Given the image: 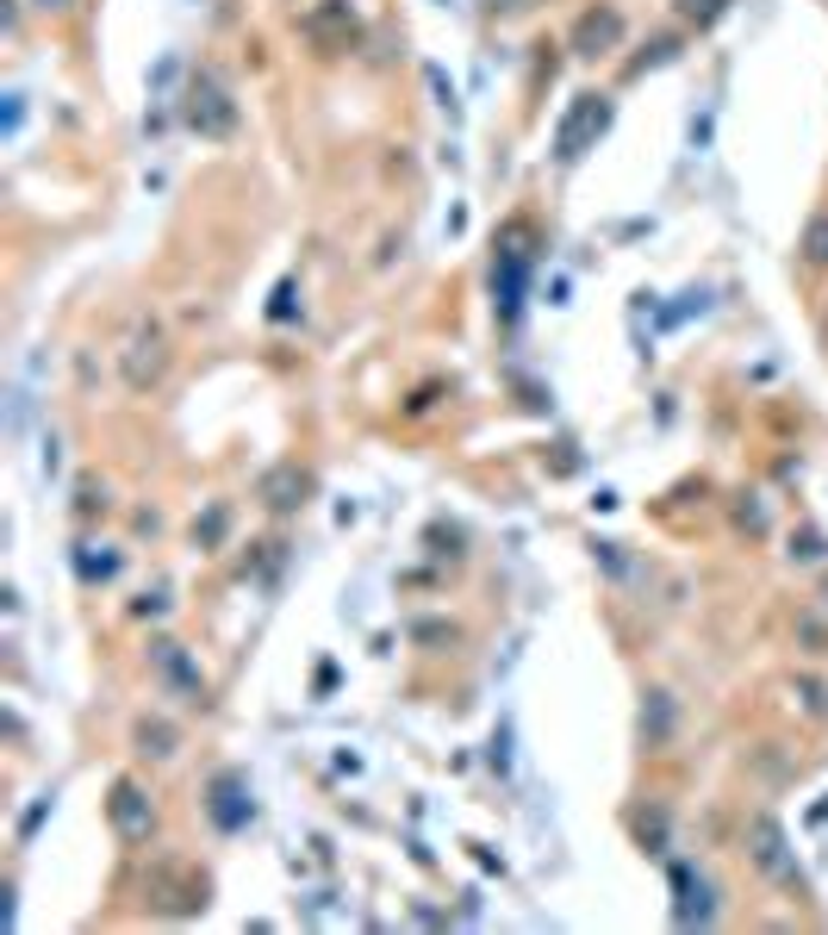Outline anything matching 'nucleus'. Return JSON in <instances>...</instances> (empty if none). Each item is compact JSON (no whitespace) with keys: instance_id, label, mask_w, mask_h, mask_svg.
Returning a JSON list of instances; mask_svg holds the SVG:
<instances>
[{"instance_id":"f257e3e1","label":"nucleus","mask_w":828,"mask_h":935,"mask_svg":"<svg viewBox=\"0 0 828 935\" xmlns=\"http://www.w3.org/2000/svg\"><path fill=\"white\" fill-rule=\"evenodd\" d=\"M150 674H157V686L174 698V705H193V712H206V705H212V686H206L200 662H193L181 643H169V636H157V643H150Z\"/></svg>"},{"instance_id":"f03ea898","label":"nucleus","mask_w":828,"mask_h":935,"mask_svg":"<svg viewBox=\"0 0 828 935\" xmlns=\"http://www.w3.org/2000/svg\"><path fill=\"white\" fill-rule=\"evenodd\" d=\"M169 362H174V349H169V331L162 325H131V337H126V349H119V375H126V387L131 394H150V387L169 375Z\"/></svg>"},{"instance_id":"7ed1b4c3","label":"nucleus","mask_w":828,"mask_h":935,"mask_svg":"<svg viewBox=\"0 0 828 935\" xmlns=\"http://www.w3.org/2000/svg\"><path fill=\"white\" fill-rule=\"evenodd\" d=\"M181 112H188V126L200 131V138H231L237 131V100H231V88H225L219 69H200V76L188 81Z\"/></svg>"},{"instance_id":"20e7f679","label":"nucleus","mask_w":828,"mask_h":935,"mask_svg":"<svg viewBox=\"0 0 828 935\" xmlns=\"http://www.w3.org/2000/svg\"><path fill=\"white\" fill-rule=\"evenodd\" d=\"M605 126H610V100H605V95H573L567 119L555 126V157H561V162H579V157H586V143H592Z\"/></svg>"},{"instance_id":"39448f33","label":"nucleus","mask_w":828,"mask_h":935,"mask_svg":"<svg viewBox=\"0 0 828 935\" xmlns=\"http://www.w3.org/2000/svg\"><path fill=\"white\" fill-rule=\"evenodd\" d=\"M748 861L766 873V879H779V886H804V873H797V855L785 848L779 817H766V810L748 824Z\"/></svg>"},{"instance_id":"423d86ee","label":"nucleus","mask_w":828,"mask_h":935,"mask_svg":"<svg viewBox=\"0 0 828 935\" xmlns=\"http://www.w3.org/2000/svg\"><path fill=\"white\" fill-rule=\"evenodd\" d=\"M107 817H112V836L119 842H150V829H157V805H150V793H143L138 779H112Z\"/></svg>"},{"instance_id":"0eeeda50","label":"nucleus","mask_w":828,"mask_h":935,"mask_svg":"<svg viewBox=\"0 0 828 935\" xmlns=\"http://www.w3.org/2000/svg\"><path fill=\"white\" fill-rule=\"evenodd\" d=\"M523 281H530V250H523V225H511V231H505V250H499V269H492V287H499L505 312H517Z\"/></svg>"},{"instance_id":"6e6552de","label":"nucleus","mask_w":828,"mask_h":935,"mask_svg":"<svg viewBox=\"0 0 828 935\" xmlns=\"http://www.w3.org/2000/svg\"><path fill=\"white\" fill-rule=\"evenodd\" d=\"M624 44V13L617 7H586L573 26V50L579 57H605V50Z\"/></svg>"},{"instance_id":"1a4fd4ad","label":"nucleus","mask_w":828,"mask_h":935,"mask_svg":"<svg viewBox=\"0 0 828 935\" xmlns=\"http://www.w3.org/2000/svg\"><path fill=\"white\" fill-rule=\"evenodd\" d=\"M306 493H312V475H306L299 461H281V468H268L262 475V506L268 511H299L306 506Z\"/></svg>"},{"instance_id":"9d476101","label":"nucleus","mask_w":828,"mask_h":935,"mask_svg":"<svg viewBox=\"0 0 828 935\" xmlns=\"http://www.w3.org/2000/svg\"><path fill=\"white\" fill-rule=\"evenodd\" d=\"M212 817H219V829H243V824H250L243 774H219V779H212Z\"/></svg>"},{"instance_id":"9b49d317","label":"nucleus","mask_w":828,"mask_h":935,"mask_svg":"<svg viewBox=\"0 0 828 935\" xmlns=\"http://www.w3.org/2000/svg\"><path fill=\"white\" fill-rule=\"evenodd\" d=\"M138 755L143 762H174V755H181V729L162 724V717H143L138 724Z\"/></svg>"},{"instance_id":"f8f14e48","label":"nucleus","mask_w":828,"mask_h":935,"mask_svg":"<svg viewBox=\"0 0 828 935\" xmlns=\"http://www.w3.org/2000/svg\"><path fill=\"white\" fill-rule=\"evenodd\" d=\"M667 729H672V698L648 693V705H641V736H648V743H667Z\"/></svg>"},{"instance_id":"ddd939ff","label":"nucleus","mask_w":828,"mask_h":935,"mask_svg":"<svg viewBox=\"0 0 828 935\" xmlns=\"http://www.w3.org/2000/svg\"><path fill=\"white\" fill-rule=\"evenodd\" d=\"M76 574L94 587V580H112L119 574V555H94V543H81V555H76Z\"/></svg>"},{"instance_id":"4468645a","label":"nucleus","mask_w":828,"mask_h":935,"mask_svg":"<svg viewBox=\"0 0 828 935\" xmlns=\"http://www.w3.org/2000/svg\"><path fill=\"white\" fill-rule=\"evenodd\" d=\"M672 7H679L686 26H717V19L729 13V0H672Z\"/></svg>"},{"instance_id":"2eb2a0df","label":"nucleus","mask_w":828,"mask_h":935,"mask_svg":"<svg viewBox=\"0 0 828 935\" xmlns=\"http://www.w3.org/2000/svg\"><path fill=\"white\" fill-rule=\"evenodd\" d=\"M804 256H810L816 269H828V212H816V219L804 225Z\"/></svg>"},{"instance_id":"dca6fc26","label":"nucleus","mask_w":828,"mask_h":935,"mask_svg":"<svg viewBox=\"0 0 828 935\" xmlns=\"http://www.w3.org/2000/svg\"><path fill=\"white\" fill-rule=\"evenodd\" d=\"M225 524H231V518H225V506H212V511H206V524H193V543H200V549H212V543L225 537Z\"/></svg>"},{"instance_id":"f3484780","label":"nucleus","mask_w":828,"mask_h":935,"mask_svg":"<svg viewBox=\"0 0 828 935\" xmlns=\"http://www.w3.org/2000/svg\"><path fill=\"white\" fill-rule=\"evenodd\" d=\"M81 518H94V511H107V487L100 480H81V499H76Z\"/></svg>"},{"instance_id":"a211bd4d","label":"nucleus","mask_w":828,"mask_h":935,"mask_svg":"<svg viewBox=\"0 0 828 935\" xmlns=\"http://www.w3.org/2000/svg\"><path fill=\"white\" fill-rule=\"evenodd\" d=\"M50 805H57V798L44 793V798H38L32 810H26V817H19V842H32V836H38V824H44V817H50Z\"/></svg>"},{"instance_id":"6ab92c4d","label":"nucleus","mask_w":828,"mask_h":935,"mask_svg":"<svg viewBox=\"0 0 828 935\" xmlns=\"http://www.w3.org/2000/svg\"><path fill=\"white\" fill-rule=\"evenodd\" d=\"M791 555H797V561H816V555H822V537H810V530L791 537Z\"/></svg>"},{"instance_id":"aec40b11","label":"nucleus","mask_w":828,"mask_h":935,"mask_svg":"<svg viewBox=\"0 0 828 935\" xmlns=\"http://www.w3.org/2000/svg\"><path fill=\"white\" fill-rule=\"evenodd\" d=\"M797 693H804V705H810V712H828V693H822V686H816V680H804V686H797Z\"/></svg>"},{"instance_id":"412c9836","label":"nucleus","mask_w":828,"mask_h":935,"mask_svg":"<svg viewBox=\"0 0 828 935\" xmlns=\"http://www.w3.org/2000/svg\"><path fill=\"white\" fill-rule=\"evenodd\" d=\"M517 7H530V0H486V13H517Z\"/></svg>"},{"instance_id":"4be33fe9","label":"nucleus","mask_w":828,"mask_h":935,"mask_svg":"<svg viewBox=\"0 0 828 935\" xmlns=\"http://www.w3.org/2000/svg\"><path fill=\"white\" fill-rule=\"evenodd\" d=\"M38 13H69V7H76V0H32Z\"/></svg>"},{"instance_id":"5701e85b","label":"nucleus","mask_w":828,"mask_h":935,"mask_svg":"<svg viewBox=\"0 0 828 935\" xmlns=\"http://www.w3.org/2000/svg\"><path fill=\"white\" fill-rule=\"evenodd\" d=\"M822 599H828V587H822Z\"/></svg>"},{"instance_id":"b1692460","label":"nucleus","mask_w":828,"mask_h":935,"mask_svg":"<svg viewBox=\"0 0 828 935\" xmlns=\"http://www.w3.org/2000/svg\"><path fill=\"white\" fill-rule=\"evenodd\" d=\"M442 7H449V0H442Z\"/></svg>"}]
</instances>
